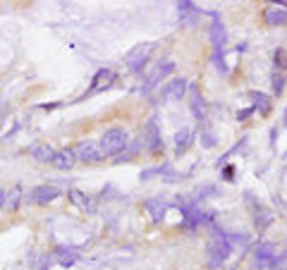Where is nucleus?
<instances>
[{"mask_svg":"<svg viewBox=\"0 0 287 270\" xmlns=\"http://www.w3.org/2000/svg\"><path fill=\"white\" fill-rule=\"evenodd\" d=\"M127 141H130L127 132L122 130V127H112V130H108L103 136H100L98 148H100L103 156H118V153L124 151Z\"/></svg>","mask_w":287,"mask_h":270,"instance_id":"1","label":"nucleus"},{"mask_svg":"<svg viewBox=\"0 0 287 270\" xmlns=\"http://www.w3.org/2000/svg\"><path fill=\"white\" fill-rule=\"evenodd\" d=\"M230 254H232V244H230V239H228V234L225 232H216V237L210 239V244H208V266L210 268L222 266Z\"/></svg>","mask_w":287,"mask_h":270,"instance_id":"2","label":"nucleus"},{"mask_svg":"<svg viewBox=\"0 0 287 270\" xmlns=\"http://www.w3.org/2000/svg\"><path fill=\"white\" fill-rule=\"evenodd\" d=\"M156 48V44H139L136 48H132L130 53H127V58H124V65H127V70L130 72H142L144 65L148 62V55H151V50Z\"/></svg>","mask_w":287,"mask_h":270,"instance_id":"3","label":"nucleus"},{"mask_svg":"<svg viewBox=\"0 0 287 270\" xmlns=\"http://www.w3.org/2000/svg\"><path fill=\"white\" fill-rule=\"evenodd\" d=\"M72 151H74V156H77V160H82V162H100L103 158H106V156L100 153L96 141H79Z\"/></svg>","mask_w":287,"mask_h":270,"instance_id":"4","label":"nucleus"},{"mask_svg":"<svg viewBox=\"0 0 287 270\" xmlns=\"http://www.w3.org/2000/svg\"><path fill=\"white\" fill-rule=\"evenodd\" d=\"M172 72H175V62H172V60H160V62H158V65L148 72V76H146V86H144V88H146V91H151L156 84H160V82H163L166 76H170Z\"/></svg>","mask_w":287,"mask_h":270,"instance_id":"5","label":"nucleus"},{"mask_svg":"<svg viewBox=\"0 0 287 270\" xmlns=\"http://www.w3.org/2000/svg\"><path fill=\"white\" fill-rule=\"evenodd\" d=\"M210 41H213V48H216V65L218 70H225L222 65V46H225V26L222 22L216 17L213 20V26H210Z\"/></svg>","mask_w":287,"mask_h":270,"instance_id":"6","label":"nucleus"},{"mask_svg":"<svg viewBox=\"0 0 287 270\" xmlns=\"http://www.w3.org/2000/svg\"><path fill=\"white\" fill-rule=\"evenodd\" d=\"M276 260H278V246L270 244V242H264L256 246V263L264 266V268H276Z\"/></svg>","mask_w":287,"mask_h":270,"instance_id":"7","label":"nucleus"},{"mask_svg":"<svg viewBox=\"0 0 287 270\" xmlns=\"http://www.w3.org/2000/svg\"><path fill=\"white\" fill-rule=\"evenodd\" d=\"M58 196H60V189H56V186H48V184H41V186L32 189L29 201H32V204H38V206H46V204H53Z\"/></svg>","mask_w":287,"mask_h":270,"instance_id":"8","label":"nucleus"},{"mask_svg":"<svg viewBox=\"0 0 287 270\" xmlns=\"http://www.w3.org/2000/svg\"><path fill=\"white\" fill-rule=\"evenodd\" d=\"M287 22V2H276L266 10V24L268 26H278V24Z\"/></svg>","mask_w":287,"mask_h":270,"instance_id":"9","label":"nucleus"},{"mask_svg":"<svg viewBox=\"0 0 287 270\" xmlns=\"http://www.w3.org/2000/svg\"><path fill=\"white\" fill-rule=\"evenodd\" d=\"M29 153H32V158H36L38 162H50L53 156H56V148H53L50 144H46V141H34L32 146H29Z\"/></svg>","mask_w":287,"mask_h":270,"instance_id":"10","label":"nucleus"},{"mask_svg":"<svg viewBox=\"0 0 287 270\" xmlns=\"http://www.w3.org/2000/svg\"><path fill=\"white\" fill-rule=\"evenodd\" d=\"M74 162H77V156H74V151H72V148H62V151H56V156H53L50 165H53V168H58V170H72V168H74Z\"/></svg>","mask_w":287,"mask_h":270,"instance_id":"11","label":"nucleus"},{"mask_svg":"<svg viewBox=\"0 0 287 270\" xmlns=\"http://www.w3.org/2000/svg\"><path fill=\"white\" fill-rule=\"evenodd\" d=\"M112 79H115V72H112V70H100L98 74L94 76V84H91V88H88V94H98L100 88L110 86Z\"/></svg>","mask_w":287,"mask_h":270,"instance_id":"12","label":"nucleus"},{"mask_svg":"<svg viewBox=\"0 0 287 270\" xmlns=\"http://www.w3.org/2000/svg\"><path fill=\"white\" fill-rule=\"evenodd\" d=\"M184 91H187V82H184V79H175V82H170L166 86L163 96H166L168 100H180V98L184 96Z\"/></svg>","mask_w":287,"mask_h":270,"instance_id":"13","label":"nucleus"},{"mask_svg":"<svg viewBox=\"0 0 287 270\" xmlns=\"http://www.w3.org/2000/svg\"><path fill=\"white\" fill-rule=\"evenodd\" d=\"M166 201H163V198H148V201H146V210H148V213H151V218H154L156 222H158V220H163V213H166Z\"/></svg>","mask_w":287,"mask_h":270,"instance_id":"14","label":"nucleus"},{"mask_svg":"<svg viewBox=\"0 0 287 270\" xmlns=\"http://www.w3.org/2000/svg\"><path fill=\"white\" fill-rule=\"evenodd\" d=\"M254 100H256V108L261 106V112H268L270 110V100H268V96H264V94H254Z\"/></svg>","mask_w":287,"mask_h":270,"instance_id":"15","label":"nucleus"},{"mask_svg":"<svg viewBox=\"0 0 287 270\" xmlns=\"http://www.w3.org/2000/svg\"><path fill=\"white\" fill-rule=\"evenodd\" d=\"M189 136H192V132L189 130H182V132H177V148H187V144H189Z\"/></svg>","mask_w":287,"mask_h":270,"instance_id":"16","label":"nucleus"},{"mask_svg":"<svg viewBox=\"0 0 287 270\" xmlns=\"http://www.w3.org/2000/svg\"><path fill=\"white\" fill-rule=\"evenodd\" d=\"M282 88H285V76H282V74H273V94L280 96V94H282Z\"/></svg>","mask_w":287,"mask_h":270,"instance_id":"17","label":"nucleus"},{"mask_svg":"<svg viewBox=\"0 0 287 270\" xmlns=\"http://www.w3.org/2000/svg\"><path fill=\"white\" fill-rule=\"evenodd\" d=\"M20 194H22L20 189H12L10 194L5 196V201H8V206H10L12 210H14V208H17V204H20Z\"/></svg>","mask_w":287,"mask_h":270,"instance_id":"18","label":"nucleus"},{"mask_svg":"<svg viewBox=\"0 0 287 270\" xmlns=\"http://www.w3.org/2000/svg\"><path fill=\"white\" fill-rule=\"evenodd\" d=\"M70 196H72V201H74V204H79L82 208H88V210H94V204H88V198H82L84 194H79V192H72Z\"/></svg>","mask_w":287,"mask_h":270,"instance_id":"19","label":"nucleus"},{"mask_svg":"<svg viewBox=\"0 0 287 270\" xmlns=\"http://www.w3.org/2000/svg\"><path fill=\"white\" fill-rule=\"evenodd\" d=\"M180 14L187 20V17H192V14H196V8H194L192 2H180Z\"/></svg>","mask_w":287,"mask_h":270,"instance_id":"20","label":"nucleus"},{"mask_svg":"<svg viewBox=\"0 0 287 270\" xmlns=\"http://www.w3.org/2000/svg\"><path fill=\"white\" fill-rule=\"evenodd\" d=\"M5 192H2V186H0V210H2V206H5Z\"/></svg>","mask_w":287,"mask_h":270,"instance_id":"21","label":"nucleus"}]
</instances>
